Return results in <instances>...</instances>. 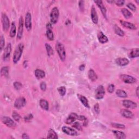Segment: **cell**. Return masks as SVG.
I'll use <instances>...</instances> for the list:
<instances>
[{"mask_svg":"<svg viewBox=\"0 0 139 139\" xmlns=\"http://www.w3.org/2000/svg\"><path fill=\"white\" fill-rule=\"evenodd\" d=\"M24 20H23L22 16H21L19 18V23H18V28L17 35V39H21L22 38L23 32H24Z\"/></svg>","mask_w":139,"mask_h":139,"instance_id":"9","label":"cell"},{"mask_svg":"<svg viewBox=\"0 0 139 139\" xmlns=\"http://www.w3.org/2000/svg\"><path fill=\"white\" fill-rule=\"evenodd\" d=\"M12 52V45L11 43H8L6 46V48L4 49L3 53V60L4 61H7L10 58Z\"/></svg>","mask_w":139,"mask_h":139,"instance_id":"10","label":"cell"},{"mask_svg":"<svg viewBox=\"0 0 139 139\" xmlns=\"http://www.w3.org/2000/svg\"><path fill=\"white\" fill-rule=\"evenodd\" d=\"M121 114L123 117L127 118H132L134 116L133 113L127 109H122L121 110Z\"/></svg>","mask_w":139,"mask_h":139,"instance_id":"21","label":"cell"},{"mask_svg":"<svg viewBox=\"0 0 139 139\" xmlns=\"http://www.w3.org/2000/svg\"><path fill=\"white\" fill-rule=\"evenodd\" d=\"M25 25L28 31H30L32 29V15L29 12L26 13L25 21Z\"/></svg>","mask_w":139,"mask_h":139,"instance_id":"11","label":"cell"},{"mask_svg":"<svg viewBox=\"0 0 139 139\" xmlns=\"http://www.w3.org/2000/svg\"><path fill=\"white\" fill-rule=\"evenodd\" d=\"M24 49V45L22 43H20L18 45L13 54V61L14 63L17 64L18 62V61H20V59H21V57L22 56Z\"/></svg>","mask_w":139,"mask_h":139,"instance_id":"1","label":"cell"},{"mask_svg":"<svg viewBox=\"0 0 139 139\" xmlns=\"http://www.w3.org/2000/svg\"><path fill=\"white\" fill-rule=\"evenodd\" d=\"M115 85L114 84H110L108 87V91L109 92V93H113V92L115 90Z\"/></svg>","mask_w":139,"mask_h":139,"instance_id":"46","label":"cell"},{"mask_svg":"<svg viewBox=\"0 0 139 139\" xmlns=\"http://www.w3.org/2000/svg\"><path fill=\"white\" fill-rule=\"evenodd\" d=\"M1 121L3 124L9 128H14L16 127V123L13 120L9 117L3 116L1 118Z\"/></svg>","mask_w":139,"mask_h":139,"instance_id":"4","label":"cell"},{"mask_svg":"<svg viewBox=\"0 0 139 139\" xmlns=\"http://www.w3.org/2000/svg\"><path fill=\"white\" fill-rule=\"evenodd\" d=\"M85 67V65L83 64V65H81L80 66V67H79V69H80V71H84V70Z\"/></svg>","mask_w":139,"mask_h":139,"instance_id":"50","label":"cell"},{"mask_svg":"<svg viewBox=\"0 0 139 139\" xmlns=\"http://www.w3.org/2000/svg\"><path fill=\"white\" fill-rule=\"evenodd\" d=\"M33 116L32 114H30L29 115H28L27 116H25L24 117V120H25V122H29L30 121H31V120L33 119Z\"/></svg>","mask_w":139,"mask_h":139,"instance_id":"43","label":"cell"},{"mask_svg":"<svg viewBox=\"0 0 139 139\" xmlns=\"http://www.w3.org/2000/svg\"><path fill=\"white\" fill-rule=\"evenodd\" d=\"M94 110L97 114H99L100 113V108L98 103H96L94 105Z\"/></svg>","mask_w":139,"mask_h":139,"instance_id":"45","label":"cell"},{"mask_svg":"<svg viewBox=\"0 0 139 139\" xmlns=\"http://www.w3.org/2000/svg\"><path fill=\"white\" fill-rule=\"evenodd\" d=\"M55 49L58 54L59 57L62 61H64L66 59V51L63 44L58 42L55 44Z\"/></svg>","mask_w":139,"mask_h":139,"instance_id":"2","label":"cell"},{"mask_svg":"<svg viewBox=\"0 0 139 139\" xmlns=\"http://www.w3.org/2000/svg\"><path fill=\"white\" fill-rule=\"evenodd\" d=\"M91 18L94 24H97L98 22V17L97 15V12L95 7L93 6L91 7Z\"/></svg>","mask_w":139,"mask_h":139,"instance_id":"16","label":"cell"},{"mask_svg":"<svg viewBox=\"0 0 139 139\" xmlns=\"http://www.w3.org/2000/svg\"><path fill=\"white\" fill-rule=\"evenodd\" d=\"M58 92H59V94H60V95H61V96H64L66 94V89L65 86H61V87L58 88Z\"/></svg>","mask_w":139,"mask_h":139,"instance_id":"35","label":"cell"},{"mask_svg":"<svg viewBox=\"0 0 139 139\" xmlns=\"http://www.w3.org/2000/svg\"><path fill=\"white\" fill-rule=\"evenodd\" d=\"M114 30L115 33L118 35L120 36H123L124 35V32L121 29V28L119 27L117 25H114Z\"/></svg>","mask_w":139,"mask_h":139,"instance_id":"30","label":"cell"},{"mask_svg":"<svg viewBox=\"0 0 139 139\" xmlns=\"http://www.w3.org/2000/svg\"><path fill=\"white\" fill-rule=\"evenodd\" d=\"M34 73L36 78L39 80L44 78L45 77V72L41 69H36Z\"/></svg>","mask_w":139,"mask_h":139,"instance_id":"25","label":"cell"},{"mask_svg":"<svg viewBox=\"0 0 139 139\" xmlns=\"http://www.w3.org/2000/svg\"><path fill=\"white\" fill-rule=\"evenodd\" d=\"M136 3L138 4V3H139V1H136Z\"/></svg>","mask_w":139,"mask_h":139,"instance_id":"53","label":"cell"},{"mask_svg":"<svg viewBox=\"0 0 139 139\" xmlns=\"http://www.w3.org/2000/svg\"><path fill=\"white\" fill-rule=\"evenodd\" d=\"M113 133H114V135L116 137L119 139H124L126 138V135L123 132L118 131H113Z\"/></svg>","mask_w":139,"mask_h":139,"instance_id":"26","label":"cell"},{"mask_svg":"<svg viewBox=\"0 0 139 139\" xmlns=\"http://www.w3.org/2000/svg\"><path fill=\"white\" fill-rule=\"evenodd\" d=\"M40 89L43 91H45L47 88V85H46V83L45 82H42L40 83Z\"/></svg>","mask_w":139,"mask_h":139,"instance_id":"47","label":"cell"},{"mask_svg":"<svg viewBox=\"0 0 139 139\" xmlns=\"http://www.w3.org/2000/svg\"><path fill=\"white\" fill-rule=\"evenodd\" d=\"M22 138H24V139H28V138H29V136L27 134L24 133V134H22Z\"/></svg>","mask_w":139,"mask_h":139,"instance_id":"49","label":"cell"},{"mask_svg":"<svg viewBox=\"0 0 139 139\" xmlns=\"http://www.w3.org/2000/svg\"><path fill=\"white\" fill-rule=\"evenodd\" d=\"M14 86L16 90H19L22 88V84L19 82H15L14 83Z\"/></svg>","mask_w":139,"mask_h":139,"instance_id":"40","label":"cell"},{"mask_svg":"<svg viewBox=\"0 0 139 139\" xmlns=\"http://www.w3.org/2000/svg\"><path fill=\"white\" fill-rule=\"evenodd\" d=\"M112 126L115 128H118V129H124L125 127H126L124 124L116 123H112Z\"/></svg>","mask_w":139,"mask_h":139,"instance_id":"39","label":"cell"},{"mask_svg":"<svg viewBox=\"0 0 139 139\" xmlns=\"http://www.w3.org/2000/svg\"><path fill=\"white\" fill-rule=\"evenodd\" d=\"M72 127L73 128H76V129L78 131H82V126H81V124H80V123H79L78 122H75L74 123L72 124Z\"/></svg>","mask_w":139,"mask_h":139,"instance_id":"38","label":"cell"},{"mask_svg":"<svg viewBox=\"0 0 139 139\" xmlns=\"http://www.w3.org/2000/svg\"><path fill=\"white\" fill-rule=\"evenodd\" d=\"M129 58H137L139 56V49L138 48H133L131 50L129 54Z\"/></svg>","mask_w":139,"mask_h":139,"instance_id":"23","label":"cell"},{"mask_svg":"<svg viewBox=\"0 0 139 139\" xmlns=\"http://www.w3.org/2000/svg\"><path fill=\"white\" fill-rule=\"evenodd\" d=\"M107 2L109 3H115V1H113V0H111V1H107Z\"/></svg>","mask_w":139,"mask_h":139,"instance_id":"52","label":"cell"},{"mask_svg":"<svg viewBox=\"0 0 139 139\" xmlns=\"http://www.w3.org/2000/svg\"><path fill=\"white\" fill-rule=\"evenodd\" d=\"M16 34V29L15 23L14 22H13L12 23L11 28L9 35H10V36L11 37V38H14Z\"/></svg>","mask_w":139,"mask_h":139,"instance_id":"28","label":"cell"},{"mask_svg":"<svg viewBox=\"0 0 139 139\" xmlns=\"http://www.w3.org/2000/svg\"><path fill=\"white\" fill-rule=\"evenodd\" d=\"M105 92L103 85H98L96 90L95 98L97 100H102L104 98Z\"/></svg>","mask_w":139,"mask_h":139,"instance_id":"5","label":"cell"},{"mask_svg":"<svg viewBox=\"0 0 139 139\" xmlns=\"http://www.w3.org/2000/svg\"><path fill=\"white\" fill-rule=\"evenodd\" d=\"M0 45H1V51L3 50V49L4 47V45H5V40H4V36L1 35V38H0Z\"/></svg>","mask_w":139,"mask_h":139,"instance_id":"41","label":"cell"},{"mask_svg":"<svg viewBox=\"0 0 139 139\" xmlns=\"http://www.w3.org/2000/svg\"><path fill=\"white\" fill-rule=\"evenodd\" d=\"M122 104L125 108L128 109H135L137 108V104L131 100H124L122 102Z\"/></svg>","mask_w":139,"mask_h":139,"instance_id":"14","label":"cell"},{"mask_svg":"<svg viewBox=\"0 0 139 139\" xmlns=\"http://www.w3.org/2000/svg\"><path fill=\"white\" fill-rule=\"evenodd\" d=\"M2 23L3 30L7 31L10 27V22L8 17L5 13L2 14Z\"/></svg>","mask_w":139,"mask_h":139,"instance_id":"7","label":"cell"},{"mask_svg":"<svg viewBox=\"0 0 139 139\" xmlns=\"http://www.w3.org/2000/svg\"><path fill=\"white\" fill-rule=\"evenodd\" d=\"M120 23L124 27H126L128 29H130L132 30H135L137 29L136 26L134 25L133 24H132V23H130L127 21H125L123 20H121L120 21Z\"/></svg>","mask_w":139,"mask_h":139,"instance_id":"20","label":"cell"},{"mask_svg":"<svg viewBox=\"0 0 139 139\" xmlns=\"http://www.w3.org/2000/svg\"><path fill=\"white\" fill-rule=\"evenodd\" d=\"M88 77H89L90 80L92 82L96 81L97 80V78H98V76H97V74L94 71L93 69L89 70V72H88Z\"/></svg>","mask_w":139,"mask_h":139,"instance_id":"22","label":"cell"},{"mask_svg":"<svg viewBox=\"0 0 139 139\" xmlns=\"http://www.w3.org/2000/svg\"><path fill=\"white\" fill-rule=\"evenodd\" d=\"M45 48H46V52H47V54L48 55V56L51 57L52 55H53V54H54L53 49L51 46L50 45H49L48 44H47V43L45 44Z\"/></svg>","mask_w":139,"mask_h":139,"instance_id":"31","label":"cell"},{"mask_svg":"<svg viewBox=\"0 0 139 139\" xmlns=\"http://www.w3.org/2000/svg\"><path fill=\"white\" fill-rule=\"evenodd\" d=\"M97 37H98V39L99 42L102 44L108 43V41H109L107 36L105 35L103 32H101V31L99 33H98Z\"/></svg>","mask_w":139,"mask_h":139,"instance_id":"19","label":"cell"},{"mask_svg":"<svg viewBox=\"0 0 139 139\" xmlns=\"http://www.w3.org/2000/svg\"><path fill=\"white\" fill-rule=\"evenodd\" d=\"M78 115L75 113H72L69 115L67 118L65 123L67 124H70L76 121V120L78 118Z\"/></svg>","mask_w":139,"mask_h":139,"instance_id":"17","label":"cell"},{"mask_svg":"<svg viewBox=\"0 0 139 139\" xmlns=\"http://www.w3.org/2000/svg\"><path fill=\"white\" fill-rule=\"evenodd\" d=\"M116 94L120 98H126L127 97V94L124 90L121 89H118L116 92Z\"/></svg>","mask_w":139,"mask_h":139,"instance_id":"33","label":"cell"},{"mask_svg":"<svg viewBox=\"0 0 139 139\" xmlns=\"http://www.w3.org/2000/svg\"><path fill=\"white\" fill-rule=\"evenodd\" d=\"M1 75L2 76L7 78L9 76V68L7 66L3 67L1 70Z\"/></svg>","mask_w":139,"mask_h":139,"instance_id":"34","label":"cell"},{"mask_svg":"<svg viewBox=\"0 0 139 139\" xmlns=\"http://www.w3.org/2000/svg\"><path fill=\"white\" fill-rule=\"evenodd\" d=\"M94 2L96 4V5L100 9V10L102 13L103 16L106 18V9L105 7L104 6L103 1L101 0H97V1H94Z\"/></svg>","mask_w":139,"mask_h":139,"instance_id":"13","label":"cell"},{"mask_svg":"<svg viewBox=\"0 0 139 139\" xmlns=\"http://www.w3.org/2000/svg\"><path fill=\"white\" fill-rule=\"evenodd\" d=\"M79 7H80V8L81 11L82 12L84 11V1H80V2H79Z\"/></svg>","mask_w":139,"mask_h":139,"instance_id":"48","label":"cell"},{"mask_svg":"<svg viewBox=\"0 0 139 139\" xmlns=\"http://www.w3.org/2000/svg\"><path fill=\"white\" fill-rule=\"evenodd\" d=\"M121 12L124 17L126 18H130L133 16L132 13L126 8H122L121 9Z\"/></svg>","mask_w":139,"mask_h":139,"instance_id":"27","label":"cell"},{"mask_svg":"<svg viewBox=\"0 0 139 139\" xmlns=\"http://www.w3.org/2000/svg\"><path fill=\"white\" fill-rule=\"evenodd\" d=\"M47 138H58V136L57 133L55 132L53 129H49L48 132Z\"/></svg>","mask_w":139,"mask_h":139,"instance_id":"29","label":"cell"},{"mask_svg":"<svg viewBox=\"0 0 139 139\" xmlns=\"http://www.w3.org/2000/svg\"><path fill=\"white\" fill-rule=\"evenodd\" d=\"M136 96H137V97H138V87H137V88H136Z\"/></svg>","mask_w":139,"mask_h":139,"instance_id":"51","label":"cell"},{"mask_svg":"<svg viewBox=\"0 0 139 139\" xmlns=\"http://www.w3.org/2000/svg\"><path fill=\"white\" fill-rule=\"evenodd\" d=\"M77 119L79 120H80V121H83V126H87V120L84 116H82V115L78 116Z\"/></svg>","mask_w":139,"mask_h":139,"instance_id":"37","label":"cell"},{"mask_svg":"<svg viewBox=\"0 0 139 139\" xmlns=\"http://www.w3.org/2000/svg\"><path fill=\"white\" fill-rule=\"evenodd\" d=\"M121 80L127 84H134L136 82V78L134 77L127 75H121L120 76Z\"/></svg>","mask_w":139,"mask_h":139,"instance_id":"6","label":"cell"},{"mask_svg":"<svg viewBox=\"0 0 139 139\" xmlns=\"http://www.w3.org/2000/svg\"><path fill=\"white\" fill-rule=\"evenodd\" d=\"M116 64L119 66H125L129 64V60L126 58H118L115 60Z\"/></svg>","mask_w":139,"mask_h":139,"instance_id":"15","label":"cell"},{"mask_svg":"<svg viewBox=\"0 0 139 139\" xmlns=\"http://www.w3.org/2000/svg\"><path fill=\"white\" fill-rule=\"evenodd\" d=\"M26 104V101L24 97H18L14 103V106L17 109H20Z\"/></svg>","mask_w":139,"mask_h":139,"instance_id":"8","label":"cell"},{"mask_svg":"<svg viewBox=\"0 0 139 139\" xmlns=\"http://www.w3.org/2000/svg\"><path fill=\"white\" fill-rule=\"evenodd\" d=\"M59 17V12L57 7L52 8L50 13V21L52 24H57Z\"/></svg>","mask_w":139,"mask_h":139,"instance_id":"3","label":"cell"},{"mask_svg":"<svg viewBox=\"0 0 139 139\" xmlns=\"http://www.w3.org/2000/svg\"><path fill=\"white\" fill-rule=\"evenodd\" d=\"M40 106H41V108L43 109L46 110V111H48L49 109V104L48 102L46 101V100L44 99H41L40 100Z\"/></svg>","mask_w":139,"mask_h":139,"instance_id":"24","label":"cell"},{"mask_svg":"<svg viewBox=\"0 0 139 139\" xmlns=\"http://www.w3.org/2000/svg\"><path fill=\"white\" fill-rule=\"evenodd\" d=\"M46 36H47V39L50 41H53L54 40V33L52 29H47V31H46Z\"/></svg>","mask_w":139,"mask_h":139,"instance_id":"32","label":"cell"},{"mask_svg":"<svg viewBox=\"0 0 139 139\" xmlns=\"http://www.w3.org/2000/svg\"><path fill=\"white\" fill-rule=\"evenodd\" d=\"M125 1H123V0H118V1H115V3L116 4V5H117V6L119 7H121L124 5V4L125 3Z\"/></svg>","mask_w":139,"mask_h":139,"instance_id":"44","label":"cell"},{"mask_svg":"<svg viewBox=\"0 0 139 139\" xmlns=\"http://www.w3.org/2000/svg\"><path fill=\"white\" fill-rule=\"evenodd\" d=\"M127 6L129 9H130L131 11H132L133 12H135L136 10V6L134 5L133 3H128L127 4Z\"/></svg>","mask_w":139,"mask_h":139,"instance_id":"42","label":"cell"},{"mask_svg":"<svg viewBox=\"0 0 139 139\" xmlns=\"http://www.w3.org/2000/svg\"><path fill=\"white\" fill-rule=\"evenodd\" d=\"M12 117L16 122H18L21 119V116L15 111H13L12 113Z\"/></svg>","mask_w":139,"mask_h":139,"instance_id":"36","label":"cell"},{"mask_svg":"<svg viewBox=\"0 0 139 139\" xmlns=\"http://www.w3.org/2000/svg\"><path fill=\"white\" fill-rule=\"evenodd\" d=\"M62 131L65 133L67 134L68 135H70V136H77L78 135V133L75 131L73 129L70 128L66 126H64L62 128Z\"/></svg>","mask_w":139,"mask_h":139,"instance_id":"12","label":"cell"},{"mask_svg":"<svg viewBox=\"0 0 139 139\" xmlns=\"http://www.w3.org/2000/svg\"><path fill=\"white\" fill-rule=\"evenodd\" d=\"M77 97L78 99L80 100L81 102L82 103V104L84 105L85 108L89 109L90 108V105L89 104V101H88L87 99L84 96H83L80 94H77Z\"/></svg>","mask_w":139,"mask_h":139,"instance_id":"18","label":"cell"}]
</instances>
